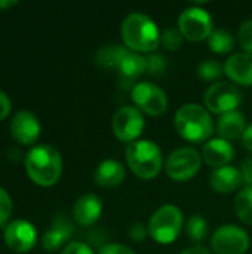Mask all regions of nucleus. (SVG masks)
Instances as JSON below:
<instances>
[{
    "instance_id": "nucleus-1",
    "label": "nucleus",
    "mask_w": 252,
    "mask_h": 254,
    "mask_svg": "<svg viewBox=\"0 0 252 254\" xmlns=\"http://www.w3.org/2000/svg\"><path fill=\"white\" fill-rule=\"evenodd\" d=\"M25 170L36 185L49 188L53 186L62 174V158L55 147L39 144L27 153Z\"/></svg>"
},
{
    "instance_id": "nucleus-2",
    "label": "nucleus",
    "mask_w": 252,
    "mask_h": 254,
    "mask_svg": "<svg viewBox=\"0 0 252 254\" xmlns=\"http://www.w3.org/2000/svg\"><path fill=\"white\" fill-rule=\"evenodd\" d=\"M174 125L181 138L190 143L209 141L214 134V122L205 107L196 103L181 106L174 118Z\"/></svg>"
},
{
    "instance_id": "nucleus-3",
    "label": "nucleus",
    "mask_w": 252,
    "mask_h": 254,
    "mask_svg": "<svg viewBox=\"0 0 252 254\" xmlns=\"http://www.w3.org/2000/svg\"><path fill=\"white\" fill-rule=\"evenodd\" d=\"M122 37L135 52H153L160 45V33L151 18L141 12L129 13L122 22Z\"/></svg>"
},
{
    "instance_id": "nucleus-4",
    "label": "nucleus",
    "mask_w": 252,
    "mask_h": 254,
    "mask_svg": "<svg viewBox=\"0 0 252 254\" xmlns=\"http://www.w3.org/2000/svg\"><path fill=\"white\" fill-rule=\"evenodd\" d=\"M128 167L131 171L143 179L151 180L162 170V152L160 147L151 140H137L126 147L125 152Z\"/></svg>"
},
{
    "instance_id": "nucleus-5",
    "label": "nucleus",
    "mask_w": 252,
    "mask_h": 254,
    "mask_svg": "<svg viewBox=\"0 0 252 254\" xmlns=\"http://www.w3.org/2000/svg\"><path fill=\"white\" fill-rule=\"evenodd\" d=\"M183 213L172 204L157 208L149 222V235L159 244L174 243L183 228Z\"/></svg>"
},
{
    "instance_id": "nucleus-6",
    "label": "nucleus",
    "mask_w": 252,
    "mask_h": 254,
    "mask_svg": "<svg viewBox=\"0 0 252 254\" xmlns=\"http://www.w3.org/2000/svg\"><path fill=\"white\" fill-rule=\"evenodd\" d=\"M178 28L181 34L192 42H202L214 31L211 15L199 6H190L180 13Z\"/></svg>"
},
{
    "instance_id": "nucleus-7",
    "label": "nucleus",
    "mask_w": 252,
    "mask_h": 254,
    "mask_svg": "<svg viewBox=\"0 0 252 254\" xmlns=\"http://www.w3.org/2000/svg\"><path fill=\"white\" fill-rule=\"evenodd\" d=\"M202 165V156L192 147L175 149L166 161V174L174 182H187L193 179Z\"/></svg>"
},
{
    "instance_id": "nucleus-8",
    "label": "nucleus",
    "mask_w": 252,
    "mask_h": 254,
    "mask_svg": "<svg viewBox=\"0 0 252 254\" xmlns=\"http://www.w3.org/2000/svg\"><path fill=\"white\" fill-rule=\"evenodd\" d=\"M203 101L209 112L215 115H226L236 110V107L242 101V94L233 83L217 82L206 89Z\"/></svg>"
},
{
    "instance_id": "nucleus-9",
    "label": "nucleus",
    "mask_w": 252,
    "mask_h": 254,
    "mask_svg": "<svg viewBox=\"0 0 252 254\" xmlns=\"http://www.w3.org/2000/svg\"><path fill=\"white\" fill-rule=\"evenodd\" d=\"M250 243L247 231L236 225L220 226L211 238V247L217 254H245Z\"/></svg>"
},
{
    "instance_id": "nucleus-10",
    "label": "nucleus",
    "mask_w": 252,
    "mask_h": 254,
    "mask_svg": "<svg viewBox=\"0 0 252 254\" xmlns=\"http://www.w3.org/2000/svg\"><path fill=\"white\" fill-rule=\"evenodd\" d=\"M132 100L138 110L149 116H160L168 109V97L165 91L150 82H140L132 88Z\"/></svg>"
},
{
    "instance_id": "nucleus-11",
    "label": "nucleus",
    "mask_w": 252,
    "mask_h": 254,
    "mask_svg": "<svg viewBox=\"0 0 252 254\" xmlns=\"http://www.w3.org/2000/svg\"><path fill=\"white\" fill-rule=\"evenodd\" d=\"M113 132L117 140L123 143H134L144 129V118L141 110L132 106L119 109L113 116Z\"/></svg>"
},
{
    "instance_id": "nucleus-12",
    "label": "nucleus",
    "mask_w": 252,
    "mask_h": 254,
    "mask_svg": "<svg viewBox=\"0 0 252 254\" xmlns=\"http://www.w3.org/2000/svg\"><path fill=\"white\" fill-rule=\"evenodd\" d=\"M4 244L15 253H28L37 241V231L33 223L24 219L7 223L3 232Z\"/></svg>"
},
{
    "instance_id": "nucleus-13",
    "label": "nucleus",
    "mask_w": 252,
    "mask_h": 254,
    "mask_svg": "<svg viewBox=\"0 0 252 254\" xmlns=\"http://www.w3.org/2000/svg\"><path fill=\"white\" fill-rule=\"evenodd\" d=\"M42 125L37 116L28 110L18 112L10 121V134L15 141L28 146L37 141L40 137Z\"/></svg>"
},
{
    "instance_id": "nucleus-14",
    "label": "nucleus",
    "mask_w": 252,
    "mask_h": 254,
    "mask_svg": "<svg viewBox=\"0 0 252 254\" xmlns=\"http://www.w3.org/2000/svg\"><path fill=\"white\" fill-rule=\"evenodd\" d=\"M102 213V202L94 193L82 195L73 205V219L80 226H92Z\"/></svg>"
},
{
    "instance_id": "nucleus-15",
    "label": "nucleus",
    "mask_w": 252,
    "mask_h": 254,
    "mask_svg": "<svg viewBox=\"0 0 252 254\" xmlns=\"http://www.w3.org/2000/svg\"><path fill=\"white\" fill-rule=\"evenodd\" d=\"M74 226L65 216H56L52 222V226L45 232L42 238V246L46 252L59 250L73 235Z\"/></svg>"
},
{
    "instance_id": "nucleus-16",
    "label": "nucleus",
    "mask_w": 252,
    "mask_h": 254,
    "mask_svg": "<svg viewBox=\"0 0 252 254\" xmlns=\"http://www.w3.org/2000/svg\"><path fill=\"white\" fill-rule=\"evenodd\" d=\"M235 150L233 146L223 138H211L209 141L205 143L202 149V158L203 161L214 168H221L227 167L232 159H233Z\"/></svg>"
},
{
    "instance_id": "nucleus-17",
    "label": "nucleus",
    "mask_w": 252,
    "mask_h": 254,
    "mask_svg": "<svg viewBox=\"0 0 252 254\" xmlns=\"http://www.w3.org/2000/svg\"><path fill=\"white\" fill-rule=\"evenodd\" d=\"M224 73L235 82L244 86L252 85V55L247 52L233 54L224 64Z\"/></svg>"
},
{
    "instance_id": "nucleus-18",
    "label": "nucleus",
    "mask_w": 252,
    "mask_h": 254,
    "mask_svg": "<svg viewBox=\"0 0 252 254\" xmlns=\"http://www.w3.org/2000/svg\"><path fill=\"white\" fill-rule=\"evenodd\" d=\"M125 177V167L122 165V162L114 159L102 161L94 173L95 183L101 188H116L123 183Z\"/></svg>"
},
{
    "instance_id": "nucleus-19",
    "label": "nucleus",
    "mask_w": 252,
    "mask_h": 254,
    "mask_svg": "<svg viewBox=\"0 0 252 254\" xmlns=\"http://www.w3.org/2000/svg\"><path fill=\"white\" fill-rule=\"evenodd\" d=\"M242 183V177L238 168L235 167H221L215 168L209 176L211 188L218 193H232Z\"/></svg>"
},
{
    "instance_id": "nucleus-20",
    "label": "nucleus",
    "mask_w": 252,
    "mask_h": 254,
    "mask_svg": "<svg viewBox=\"0 0 252 254\" xmlns=\"http://www.w3.org/2000/svg\"><path fill=\"white\" fill-rule=\"evenodd\" d=\"M245 129H247L245 116L238 110L221 115L217 122V132H218L220 138L227 140V141L236 140L239 137L242 138Z\"/></svg>"
},
{
    "instance_id": "nucleus-21",
    "label": "nucleus",
    "mask_w": 252,
    "mask_h": 254,
    "mask_svg": "<svg viewBox=\"0 0 252 254\" xmlns=\"http://www.w3.org/2000/svg\"><path fill=\"white\" fill-rule=\"evenodd\" d=\"M128 49L123 45H107L97 51L95 63L104 70H119L123 58L128 55Z\"/></svg>"
},
{
    "instance_id": "nucleus-22",
    "label": "nucleus",
    "mask_w": 252,
    "mask_h": 254,
    "mask_svg": "<svg viewBox=\"0 0 252 254\" xmlns=\"http://www.w3.org/2000/svg\"><path fill=\"white\" fill-rule=\"evenodd\" d=\"M146 71H147V60L143 55H140L138 52H128V55L123 58V61L119 67L122 83L134 82Z\"/></svg>"
},
{
    "instance_id": "nucleus-23",
    "label": "nucleus",
    "mask_w": 252,
    "mask_h": 254,
    "mask_svg": "<svg viewBox=\"0 0 252 254\" xmlns=\"http://www.w3.org/2000/svg\"><path fill=\"white\" fill-rule=\"evenodd\" d=\"M208 45H209L211 51L215 54H220V55L229 54L235 48V37L232 36L230 31H227L224 28H217L208 37Z\"/></svg>"
},
{
    "instance_id": "nucleus-24",
    "label": "nucleus",
    "mask_w": 252,
    "mask_h": 254,
    "mask_svg": "<svg viewBox=\"0 0 252 254\" xmlns=\"http://www.w3.org/2000/svg\"><path fill=\"white\" fill-rule=\"evenodd\" d=\"M235 211L241 222L252 226V186L244 188L235 198Z\"/></svg>"
},
{
    "instance_id": "nucleus-25",
    "label": "nucleus",
    "mask_w": 252,
    "mask_h": 254,
    "mask_svg": "<svg viewBox=\"0 0 252 254\" xmlns=\"http://www.w3.org/2000/svg\"><path fill=\"white\" fill-rule=\"evenodd\" d=\"M187 238L193 243H201L208 235V222L202 216H193L186 225Z\"/></svg>"
},
{
    "instance_id": "nucleus-26",
    "label": "nucleus",
    "mask_w": 252,
    "mask_h": 254,
    "mask_svg": "<svg viewBox=\"0 0 252 254\" xmlns=\"http://www.w3.org/2000/svg\"><path fill=\"white\" fill-rule=\"evenodd\" d=\"M223 73H224V68L215 60H206V61L201 63L198 67V76L206 82L217 80Z\"/></svg>"
},
{
    "instance_id": "nucleus-27",
    "label": "nucleus",
    "mask_w": 252,
    "mask_h": 254,
    "mask_svg": "<svg viewBox=\"0 0 252 254\" xmlns=\"http://www.w3.org/2000/svg\"><path fill=\"white\" fill-rule=\"evenodd\" d=\"M184 36L177 28H168L160 33V45L166 51H178L183 46Z\"/></svg>"
},
{
    "instance_id": "nucleus-28",
    "label": "nucleus",
    "mask_w": 252,
    "mask_h": 254,
    "mask_svg": "<svg viewBox=\"0 0 252 254\" xmlns=\"http://www.w3.org/2000/svg\"><path fill=\"white\" fill-rule=\"evenodd\" d=\"M147 73L160 77L168 70V58L162 54H150L147 58Z\"/></svg>"
},
{
    "instance_id": "nucleus-29",
    "label": "nucleus",
    "mask_w": 252,
    "mask_h": 254,
    "mask_svg": "<svg viewBox=\"0 0 252 254\" xmlns=\"http://www.w3.org/2000/svg\"><path fill=\"white\" fill-rule=\"evenodd\" d=\"M239 43L247 54L252 55V19H247L239 27Z\"/></svg>"
},
{
    "instance_id": "nucleus-30",
    "label": "nucleus",
    "mask_w": 252,
    "mask_h": 254,
    "mask_svg": "<svg viewBox=\"0 0 252 254\" xmlns=\"http://www.w3.org/2000/svg\"><path fill=\"white\" fill-rule=\"evenodd\" d=\"M12 199L10 195L0 188V225H4L12 214Z\"/></svg>"
},
{
    "instance_id": "nucleus-31",
    "label": "nucleus",
    "mask_w": 252,
    "mask_h": 254,
    "mask_svg": "<svg viewBox=\"0 0 252 254\" xmlns=\"http://www.w3.org/2000/svg\"><path fill=\"white\" fill-rule=\"evenodd\" d=\"M128 235L132 241L135 243H141L147 238L149 235V226L143 225L141 222H137V223H132L128 229Z\"/></svg>"
},
{
    "instance_id": "nucleus-32",
    "label": "nucleus",
    "mask_w": 252,
    "mask_h": 254,
    "mask_svg": "<svg viewBox=\"0 0 252 254\" xmlns=\"http://www.w3.org/2000/svg\"><path fill=\"white\" fill-rule=\"evenodd\" d=\"M61 254H94V252L88 244L80 243V241H73L67 247L62 249Z\"/></svg>"
},
{
    "instance_id": "nucleus-33",
    "label": "nucleus",
    "mask_w": 252,
    "mask_h": 254,
    "mask_svg": "<svg viewBox=\"0 0 252 254\" xmlns=\"http://www.w3.org/2000/svg\"><path fill=\"white\" fill-rule=\"evenodd\" d=\"M98 254H135L129 247L123 244H107L100 249Z\"/></svg>"
},
{
    "instance_id": "nucleus-34",
    "label": "nucleus",
    "mask_w": 252,
    "mask_h": 254,
    "mask_svg": "<svg viewBox=\"0 0 252 254\" xmlns=\"http://www.w3.org/2000/svg\"><path fill=\"white\" fill-rule=\"evenodd\" d=\"M242 182L247 183V186H252V158H247L239 168Z\"/></svg>"
},
{
    "instance_id": "nucleus-35",
    "label": "nucleus",
    "mask_w": 252,
    "mask_h": 254,
    "mask_svg": "<svg viewBox=\"0 0 252 254\" xmlns=\"http://www.w3.org/2000/svg\"><path fill=\"white\" fill-rule=\"evenodd\" d=\"M10 109H12V103H10L9 97L3 91H0V121H3L9 116Z\"/></svg>"
},
{
    "instance_id": "nucleus-36",
    "label": "nucleus",
    "mask_w": 252,
    "mask_h": 254,
    "mask_svg": "<svg viewBox=\"0 0 252 254\" xmlns=\"http://www.w3.org/2000/svg\"><path fill=\"white\" fill-rule=\"evenodd\" d=\"M242 143H244V146H245L250 152H252V124L247 127V129H245V132H244V135H242Z\"/></svg>"
},
{
    "instance_id": "nucleus-37",
    "label": "nucleus",
    "mask_w": 252,
    "mask_h": 254,
    "mask_svg": "<svg viewBox=\"0 0 252 254\" xmlns=\"http://www.w3.org/2000/svg\"><path fill=\"white\" fill-rule=\"evenodd\" d=\"M180 254H211V252L203 246H196V247H189L183 250Z\"/></svg>"
},
{
    "instance_id": "nucleus-38",
    "label": "nucleus",
    "mask_w": 252,
    "mask_h": 254,
    "mask_svg": "<svg viewBox=\"0 0 252 254\" xmlns=\"http://www.w3.org/2000/svg\"><path fill=\"white\" fill-rule=\"evenodd\" d=\"M16 4H18V1H15V0H3V1H0V10H1V9L13 7V6H16Z\"/></svg>"
}]
</instances>
